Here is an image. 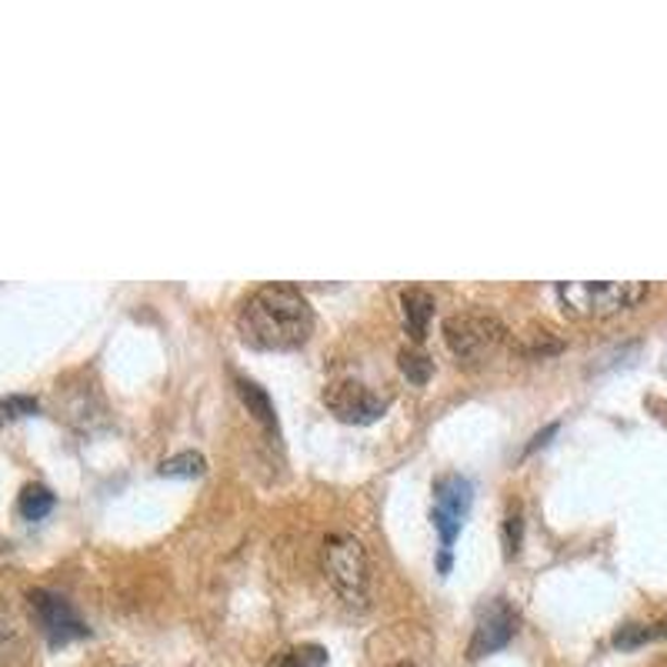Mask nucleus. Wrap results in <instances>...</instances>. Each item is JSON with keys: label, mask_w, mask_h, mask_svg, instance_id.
<instances>
[{"label": "nucleus", "mask_w": 667, "mask_h": 667, "mask_svg": "<svg viewBox=\"0 0 667 667\" xmlns=\"http://www.w3.org/2000/svg\"><path fill=\"white\" fill-rule=\"evenodd\" d=\"M514 631H518L514 607L505 597H494L477 615V624H474V634H471V644H468V657L477 660L484 654H494L500 647H508Z\"/></svg>", "instance_id": "0eeeda50"}, {"label": "nucleus", "mask_w": 667, "mask_h": 667, "mask_svg": "<svg viewBox=\"0 0 667 667\" xmlns=\"http://www.w3.org/2000/svg\"><path fill=\"white\" fill-rule=\"evenodd\" d=\"M238 330L254 351H298L314 330V311L294 284H264L244 298Z\"/></svg>", "instance_id": "f257e3e1"}, {"label": "nucleus", "mask_w": 667, "mask_h": 667, "mask_svg": "<svg viewBox=\"0 0 667 667\" xmlns=\"http://www.w3.org/2000/svg\"><path fill=\"white\" fill-rule=\"evenodd\" d=\"M234 384H238V395H241V401L247 404V411L257 417V424H264V430H270V434L277 437V411H274L270 398L264 395V387H257V384L247 380V377H238Z\"/></svg>", "instance_id": "9d476101"}, {"label": "nucleus", "mask_w": 667, "mask_h": 667, "mask_svg": "<svg viewBox=\"0 0 667 667\" xmlns=\"http://www.w3.org/2000/svg\"><path fill=\"white\" fill-rule=\"evenodd\" d=\"M204 471H207V461L197 451H184V454H174V458L160 461V474L163 477H197Z\"/></svg>", "instance_id": "4468645a"}, {"label": "nucleus", "mask_w": 667, "mask_h": 667, "mask_svg": "<svg viewBox=\"0 0 667 667\" xmlns=\"http://www.w3.org/2000/svg\"><path fill=\"white\" fill-rule=\"evenodd\" d=\"M21 641V631H17V621L11 615V607L0 601V651H8Z\"/></svg>", "instance_id": "a211bd4d"}, {"label": "nucleus", "mask_w": 667, "mask_h": 667, "mask_svg": "<svg viewBox=\"0 0 667 667\" xmlns=\"http://www.w3.org/2000/svg\"><path fill=\"white\" fill-rule=\"evenodd\" d=\"M401 311H404V327L414 341H421L427 333V324L434 317V294H427L424 288H408L401 294Z\"/></svg>", "instance_id": "1a4fd4ad"}, {"label": "nucleus", "mask_w": 667, "mask_h": 667, "mask_svg": "<svg viewBox=\"0 0 667 667\" xmlns=\"http://www.w3.org/2000/svg\"><path fill=\"white\" fill-rule=\"evenodd\" d=\"M53 511V494L44 484H27L21 490V514L27 521H44Z\"/></svg>", "instance_id": "ddd939ff"}, {"label": "nucleus", "mask_w": 667, "mask_h": 667, "mask_svg": "<svg viewBox=\"0 0 667 667\" xmlns=\"http://www.w3.org/2000/svg\"><path fill=\"white\" fill-rule=\"evenodd\" d=\"M320 568L330 587L348 604L364 607L367 584H371V565H367L364 544L354 534H330L320 547Z\"/></svg>", "instance_id": "7ed1b4c3"}, {"label": "nucleus", "mask_w": 667, "mask_h": 667, "mask_svg": "<svg viewBox=\"0 0 667 667\" xmlns=\"http://www.w3.org/2000/svg\"><path fill=\"white\" fill-rule=\"evenodd\" d=\"M37 411V401L34 398H24V395H14V398H4L0 401V427H8L11 421L17 417H27Z\"/></svg>", "instance_id": "f3484780"}, {"label": "nucleus", "mask_w": 667, "mask_h": 667, "mask_svg": "<svg viewBox=\"0 0 667 667\" xmlns=\"http://www.w3.org/2000/svg\"><path fill=\"white\" fill-rule=\"evenodd\" d=\"M521 534H524V511L521 505H511L508 508V518H505V527H500V537H505V554L514 558L521 550Z\"/></svg>", "instance_id": "2eb2a0df"}, {"label": "nucleus", "mask_w": 667, "mask_h": 667, "mask_svg": "<svg viewBox=\"0 0 667 667\" xmlns=\"http://www.w3.org/2000/svg\"><path fill=\"white\" fill-rule=\"evenodd\" d=\"M31 601V610H34V618L47 638L50 647H64L77 638H87V624L81 621V615L71 607V601L58 591H47V587H34L27 594Z\"/></svg>", "instance_id": "39448f33"}, {"label": "nucleus", "mask_w": 667, "mask_h": 667, "mask_svg": "<svg viewBox=\"0 0 667 667\" xmlns=\"http://www.w3.org/2000/svg\"><path fill=\"white\" fill-rule=\"evenodd\" d=\"M387 667H414L411 660H395V664H387Z\"/></svg>", "instance_id": "aec40b11"}, {"label": "nucleus", "mask_w": 667, "mask_h": 667, "mask_svg": "<svg viewBox=\"0 0 667 667\" xmlns=\"http://www.w3.org/2000/svg\"><path fill=\"white\" fill-rule=\"evenodd\" d=\"M267 667H327V647L320 644H294L270 657Z\"/></svg>", "instance_id": "9b49d317"}, {"label": "nucleus", "mask_w": 667, "mask_h": 667, "mask_svg": "<svg viewBox=\"0 0 667 667\" xmlns=\"http://www.w3.org/2000/svg\"><path fill=\"white\" fill-rule=\"evenodd\" d=\"M644 281H561L558 301L571 317L601 320L638 307L647 298Z\"/></svg>", "instance_id": "f03ea898"}, {"label": "nucleus", "mask_w": 667, "mask_h": 667, "mask_svg": "<svg viewBox=\"0 0 667 667\" xmlns=\"http://www.w3.org/2000/svg\"><path fill=\"white\" fill-rule=\"evenodd\" d=\"M471 500H474V487L468 477L444 474L434 481V511L448 514L454 521H464V514L471 511Z\"/></svg>", "instance_id": "6e6552de"}, {"label": "nucleus", "mask_w": 667, "mask_h": 667, "mask_svg": "<svg viewBox=\"0 0 667 667\" xmlns=\"http://www.w3.org/2000/svg\"><path fill=\"white\" fill-rule=\"evenodd\" d=\"M401 371H404L408 380H414V384H427V377L434 374V361H430L427 354L408 348V351H401Z\"/></svg>", "instance_id": "dca6fc26"}, {"label": "nucleus", "mask_w": 667, "mask_h": 667, "mask_svg": "<svg viewBox=\"0 0 667 667\" xmlns=\"http://www.w3.org/2000/svg\"><path fill=\"white\" fill-rule=\"evenodd\" d=\"M554 434H558V424H547V427H544L541 434H534V440L527 444V454H531V451H537L541 444H547V437H554Z\"/></svg>", "instance_id": "6ab92c4d"}, {"label": "nucleus", "mask_w": 667, "mask_h": 667, "mask_svg": "<svg viewBox=\"0 0 667 667\" xmlns=\"http://www.w3.org/2000/svg\"><path fill=\"white\" fill-rule=\"evenodd\" d=\"M508 338V324L494 311H458L444 320V341H448L451 354L474 364L490 357Z\"/></svg>", "instance_id": "20e7f679"}, {"label": "nucleus", "mask_w": 667, "mask_h": 667, "mask_svg": "<svg viewBox=\"0 0 667 667\" xmlns=\"http://www.w3.org/2000/svg\"><path fill=\"white\" fill-rule=\"evenodd\" d=\"M324 408L348 424H371L387 411V398L374 395L367 384L341 377V380H330L324 387Z\"/></svg>", "instance_id": "423d86ee"}, {"label": "nucleus", "mask_w": 667, "mask_h": 667, "mask_svg": "<svg viewBox=\"0 0 667 667\" xmlns=\"http://www.w3.org/2000/svg\"><path fill=\"white\" fill-rule=\"evenodd\" d=\"M660 638H667V618H664V621H654V624H624V628H618L615 647L634 651V647H644V644L660 641Z\"/></svg>", "instance_id": "f8f14e48"}]
</instances>
